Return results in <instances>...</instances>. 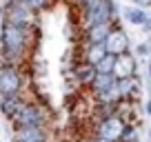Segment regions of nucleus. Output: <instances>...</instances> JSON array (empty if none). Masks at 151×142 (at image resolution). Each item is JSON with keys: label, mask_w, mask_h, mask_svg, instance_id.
I'll list each match as a JSON object with an SVG mask.
<instances>
[{"label": "nucleus", "mask_w": 151, "mask_h": 142, "mask_svg": "<svg viewBox=\"0 0 151 142\" xmlns=\"http://www.w3.org/2000/svg\"><path fill=\"white\" fill-rule=\"evenodd\" d=\"M0 40H2V56L7 58V62L16 65L20 58H24V53L29 49L31 29H22V27H14L9 22H2Z\"/></svg>", "instance_id": "nucleus-1"}, {"label": "nucleus", "mask_w": 151, "mask_h": 142, "mask_svg": "<svg viewBox=\"0 0 151 142\" xmlns=\"http://www.w3.org/2000/svg\"><path fill=\"white\" fill-rule=\"evenodd\" d=\"M2 16H5V22L14 24V27H22V29H31L33 27V11L24 5L22 0H9L7 7L2 9Z\"/></svg>", "instance_id": "nucleus-2"}, {"label": "nucleus", "mask_w": 151, "mask_h": 142, "mask_svg": "<svg viewBox=\"0 0 151 142\" xmlns=\"http://www.w3.org/2000/svg\"><path fill=\"white\" fill-rule=\"evenodd\" d=\"M22 89V76H20V69L11 62L0 67V93L2 98L5 95H18Z\"/></svg>", "instance_id": "nucleus-3"}, {"label": "nucleus", "mask_w": 151, "mask_h": 142, "mask_svg": "<svg viewBox=\"0 0 151 142\" xmlns=\"http://www.w3.org/2000/svg\"><path fill=\"white\" fill-rule=\"evenodd\" d=\"M11 122H14L16 129H31V127L42 129L45 127V115H42V111H40V107H36L33 102H27L22 109L11 118Z\"/></svg>", "instance_id": "nucleus-4"}, {"label": "nucleus", "mask_w": 151, "mask_h": 142, "mask_svg": "<svg viewBox=\"0 0 151 142\" xmlns=\"http://www.w3.org/2000/svg\"><path fill=\"white\" fill-rule=\"evenodd\" d=\"M113 16V7L109 0H91L89 5L85 7V22L87 27H93V24H107L111 22Z\"/></svg>", "instance_id": "nucleus-5"}, {"label": "nucleus", "mask_w": 151, "mask_h": 142, "mask_svg": "<svg viewBox=\"0 0 151 142\" xmlns=\"http://www.w3.org/2000/svg\"><path fill=\"white\" fill-rule=\"evenodd\" d=\"M124 129H127V124L120 115H109V118H102L98 122V138L107 142H118L122 138Z\"/></svg>", "instance_id": "nucleus-6"}, {"label": "nucleus", "mask_w": 151, "mask_h": 142, "mask_svg": "<svg viewBox=\"0 0 151 142\" xmlns=\"http://www.w3.org/2000/svg\"><path fill=\"white\" fill-rule=\"evenodd\" d=\"M104 49H107L109 56H116V58L127 53V49H129L127 33H124L122 29H111V33H109L107 40H104Z\"/></svg>", "instance_id": "nucleus-7"}, {"label": "nucleus", "mask_w": 151, "mask_h": 142, "mask_svg": "<svg viewBox=\"0 0 151 142\" xmlns=\"http://www.w3.org/2000/svg\"><path fill=\"white\" fill-rule=\"evenodd\" d=\"M133 71H136V60H133L131 53H122V56L116 58V65H113V78L116 80L133 78Z\"/></svg>", "instance_id": "nucleus-8"}, {"label": "nucleus", "mask_w": 151, "mask_h": 142, "mask_svg": "<svg viewBox=\"0 0 151 142\" xmlns=\"http://www.w3.org/2000/svg\"><path fill=\"white\" fill-rule=\"evenodd\" d=\"M24 104H27V100H24L20 93H18V95H5V98H2V102H0V109H2V113L11 120V118H14V115L24 107Z\"/></svg>", "instance_id": "nucleus-9"}, {"label": "nucleus", "mask_w": 151, "mask_h": 142, "mask_svg": "<svg viewBox=\"0 0 151 142\" xmlns=\"http://www.w3.org/2000/svg\"><path fill=\"white\" fill-rule=\"evenodd\" d=\"M111 33V24H93V27H87V44H104L107 36Z\"/></svg>", "instance_id": "nucleus-10"}, {"label": "nucleus", "mask_w": 151, "mask_h": 142, "mask_svg": "<svg viewBox=\"0 0 151 142\" xmlns=\"http://www.w3.org/2000/svg\"><path fill=\"white\" fill-rule=\"evenodd\" d=\"M14 140L16 142H45L47 140V133L45 129H16L14 131Z\"/></svg>", "instance_id": "nucleus-11"}, {"label": "nucleus", "mask_w": 151, "mask_h": 142, "mask_svg": "<svg viewBox=\"0 0 151 142\" xmlns=\"http://www.w3.org/2000/svg\"><path fill=\"white\" fill-rule=\"evenodd\" d=\"M73 76H76V80L80 82V85H89V87H91V82L96 80V76H98V73H96V67H93V65L82 62V65L76 67Z\"/></svg>", "instance_id": "nucleus-12"}, {"label": "nucleus", "mask_w": 151, "mask_h": 142, "mask_svg": "<svg viewBox=\"0 0 151 142\" xmlns=\"http://www.w3.org/2000/svg\"><path fill=\"white\" fill-rule=\"evenodd\" d=\"M140 89V82L136 78H124V80H116V93L118 98H127V95L136 93Z\"/></svg>", "instance_id": "nucleus-13"}, {"label": "nucleus", "mask_w": 151, "mask_h": 142, "mask_svg": "<svg viewBox=\"0 0 151 142\" xmlns=\"http://www.w3.org/2000/svg\"><path fill=\"white\" fill-rule=\"evenodd\" d=\"M104 56H107V49H104V44H87L85 62H89V65H93V67H96Z\"/></svg>", "instance_id": "nucleus-14"}, {"label": "nucleus", "mask_w": 151, "mask_h": 142, "mask_svg": "<svg viewBox=\"0 0 151 142\" xmlns=\"http://www.w3.org/2000/svg\"><path fill=\"white\" fill-rule=\"evenodd\" d=\"M113 65H116V56H104L102 60L96 65V73L98 76H113Z\"/></svg>", "instance_id": "nucleus-15"}, {"label": "nucleus", "mask_w": 151, "mask_h": 142, "mask_svg": "<svg viewBox=\"0 0 151 142\" xmlns=\"http://www.w3.org/2000/svg\"><path fill=\"white\" fill-rule=\"evenodd\" d=\"M124 18H127L129 22H133V24H145V22H147L145 11H142V9H133V7L124 9Z\"/></svg>", "instance_id": "nucleus-16"}, {"label": "nucleus", "mask_w": 151, "mask_h": 142, "mask_svg": "<svg viewBox=\"0 0 151 142\" xmlns=\"http://www.w3.org/2000/svg\"><path fill=\"white\" fill-rule=\"evenodd\" d=\"M22 2H24L31 11H38V9H42V7L47 5V0H22Z\"/></svg>", "instance_id": "nucleus-17"}, {"label": "nucleus", "mask_w": 151, "mask_h": 142, "mask_svg": "<svg viewBox=\"0 0 151 142\" xmlns=\"http://www.w3.org/2000/svg\"><path fill=\"white\" fill-rule=\"evenodd\" d=\"M136 2H140V5H151V0H136Z\"/></svg>", "instance_id": "nucleus-18"}, {"label": "nucleus", "mask_w": 151, "mask_h": 142, "mask_svg": "<svg viewBox=\"0 0 151 142\" xmlns=\"http://www.w3.org/2000/svg\"><path fill=\"white\" fill-rule=\"evenodd\" d=\"M147 113L151 115V100H149V102H147Z\"/></svg>", "instance_id": "nucleus-19"}, {"label": "nucleus", "mask_w": 151, "mask_h": 142, "mask_svg": "<svg viewBox=\"0 0 151 142\" xmlns=\"http://www.w3.org/2000/svg\"><path fill=\"white\" fill-rule=\"evenodd\" d=\"M93 142H107V140H102V138H96V140Z\"/></svg>", "instance_id": "nucleus-20"}, {"label": "nucleus", "mask_w": 151, "mask_h": 142, "mask_svg": "<svg viewBox=\"0 0 151 142\" xmlns=\"http://www.w3.org/2000/svg\"><path fill=\"white\" fill-rule=\"evenodd\" d=\"M0 20H2V9H0Z\"/></svg>", "instance_id": "nucleus-21"}, {"label": "nucleus", "mask_w": 151, "mask_h": 142, "mask_svg": "<svg viewBox=\"0 0 151 142\" xmlns=\"http://www.w3.org/2000/svg\"><path fill=\"white\" fill-rule=\"evenodd\" d=\"M149 73H151V67H149Z\"/></svg>", "instance_id": "nucleus-22"}]
</instances>
